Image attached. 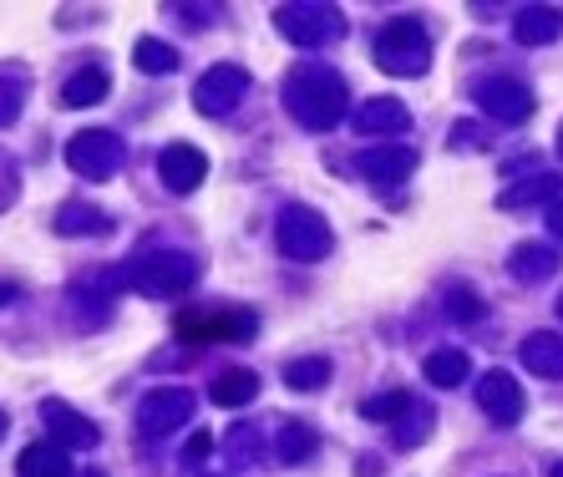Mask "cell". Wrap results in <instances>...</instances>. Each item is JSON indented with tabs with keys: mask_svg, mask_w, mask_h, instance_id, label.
I'll use <instances>...</instances> for the list:
<instances>
[{
	"mask_svg": "<svg viewBox=\"0 0 563 477\" xmlns=\"http://www.w3.org/2000/svg\"><path fill=\"white\" fill-rule=\"evenodd\" d=\"M285 107H289V118L300 122V127H310V133H330V127L345 118L351 92H345L341 71L300 67V71H289V81H285Z\"/></svg>",
	"mask_w": 563,
	"mask_h": 477,
	"instance_id": "cell-1",
	"label": "cell"
},
{
	"mask_svg": "<svg viewBox=\"0 0 563 477\" xmlns=\"http://www.w3.org/2000/svg\"><path fill=\"white\" fill-rule=\"evenodd\" d=\"M122 275H128V290L153 295V300H173V295H188L198 285V259L178 249H147L137 259H128Z\"/></svg>",
	"mask_w": 563,
	"mask_h": 477,
	"instance_id": "cell-2",
	"label": "cell"
},
{
	"mask_svg": "<svg viewBox=\"0 0 563 477\" xmlns=\"http://www.w3.org/2000/svg\"><path fill=\"white\" fill-rule=\"evenodd\" d=\"M376 67L391 71V77H421L432 67V36L421 31V21H391V26L376 36Z\"/></svg>",
	"mask_w": 563,
	"mask_h": 477,
	"instance_id": "cell-3",
	"label": "cell"
},
{
	"mask_svg": "<svg viewBox=\"0 0 563 477\" xmlns=\"http://www.w3.org/2000/svg\"><path fill=\"white\" fill-rule=\"evenodd\" d=\"M275 239H279V254L295 259V265H314L320 254H330V224L314 209H305V203H289L279 213Z\"/></svg>",
	"mask_w": 563,
	"mask_h": 477,
	"instance_id": "cell-4",
	"label": "cell"
},
{
	"mask_svg": "<svg viewBox=\"0 0 563 477\" xmlns=\"http://www.w3.org/2000/svg\"><path fill=\"white\" fill-rule=\"evenodd\" d=\"M275 26L285 31L295 46H325V41L341 36V11L335 5H320V0H289L275 11Z\"/></svg>",
	"mask_w": 563,
	"mask_h": 477,
	"instance_id": "cell-5",
	"label": "cell"
},
{
	"mask_svg": "<svg viewBox=\"0 0 563 477\" xmlns=\"http://www.w3.org/2000/svg\"><path fill=\"white\" fill-rule=\"evenodd\" d=\"M66 163H71V173L87 178V184H107V178L122 168V137L107 133V127H87V133L71 137Z\"/></svg>",
	"mask_w": 563,
	"mask_h": 477,
	"instance_id": "cell-6",
	"label": "cell"
},
{
	"mask_svg": "<svg viewBox=\"0 0 563 477\" xmlns=\"http://www.w3.org/2000/svg\"><path fill=\"white\" fill-rule=\"evenodd\" d=\"M260 331L250 310H184L178 315V341L209 345V341H250Z\"/></svg>",
	"mask_w": 563,
	"mask_h": 477,
	"instance_id": "cell-7",
	"label": "cell"
},
{
	"mask_svg": "<svg viewBox=\"0 0 563 477\" xmlns=\"http://www.w3.org/2000/svg\"><path fill=\"white\" fill-rule=\"evenodd\" d=\"M244 92H250V71L234 67V62H223V67H209L194 81V107L203 118H223V112H234Z\"/></svg>",
	"mask_w": 563,
	"mask_h": 477,
	"instance_id": "cell-8",
	"label": "cell"
},
{
	"mask_svg": "<svg viewBox=\"0 0 563 477\" xmlns=\"http://www.w3.org/2000/svg\"><path fill=\"white\" fill-rule=\"evenodd\" d=\"M194 411H198L194 391H184V386H163V391H153V397L137 407V426H143L147 437H168V432H178V426L194 422Z\"/></svg>",
	"mask_w": 563,
	"mask_h": 477,
	"instance_id": "cell-9",
	"label": "cell"
},
{
	"mask_svg": "<svg viewBox=\"0 0 563 477\" xmlns=\"http://www.w3.org/2000/svg\"><path fill=\"white\" fill-rule=\"evenodd\" d=\"M477 107L493 112L498 122H528L533 118V92L512 77H487V81H477Z\"/></svg>",
	"mask_w": 563,
	"mask_h": 477,
	"instance_id": "cell-10",
	"label": "cell"
},
{
	"mask_svg": "<svg viewBox=\"0 0 563 477\" xmlns=\"http://www.w3.org/2000/svg\"><path fill=\"white\" fill-rule=\"evenodd\" d=\"M157 178H163L168 193H194V188L209 178V158H203L194 143H173V147H163V158H157Z\"/></svg>",
	"mask_w": 563,
	"mask_h": 477,
	"instance_id": "cell-11",
	"label": "cell"
},
{
	"mask_svg": "<svg viewBox=\"0 0 563 477\" xmlns=\"http://www.w3.org/2000/svg\"><path fill=\"white\" fill-rule=\"evenodd\" d=\"M477 407L487 411V422L512 426L523 417V386L512 381L508 371H487L483 381H477Z\"/></svg>",
	"mask_w": 563,
	"mask_h": 477,
	"instance_id": "cell-12",
	"label": "cell"
},
{
	"mask_svg": "<svg viewBox=\"0 0 563 477\" xmlns=\"http://www.w3.org/2000/svg\"><path fill=\"white\" fill-rule=\"evenodd\" d=\"M355 137H396L401 143V133L411 127V112L396 97H371V102L355 107Z\"/></svg>",
	"mask_w": 563,
	"mask_h": 477,
	"instance_id": "cell-13",
	"label": "cell"
},
{
	"mask_svg": "<svg viewBox=\"0 0 563 477\" xmlns=\"http://www.w3.org/2000/svg\"><path fill=\"white\" fill-rule=\"evenodd\" d=\"M41 417H46V432H52L62 447H81V452H87V447H97V442H102V432H97L92 417L71 411L66 401H46V407H41Z\"/></svg>",
	"mask_w": 563,
	"mask_h": 477,
	"instance_id": "cell-14",
	"label": "cell"
},
{
	"mask_svg": "<svg viewBox=\"0 0 563 477\" xmlns=\"http://www.w3.org/2000/svg\"><path fill=\"white\" fill-rule=\"evenodd\" d=\"M355 168H361L366 184L391 188V184H401V178L417 168V153H411V147H366V153L355 158Z\"/></svg>",
	"mask_w": 563,
	"mask_h": 477,
	"instance_id": "cell-15",
	"label": "cell"
},
{
	"mask_svg": "<svg viewBox=\"0 0 563 477\" xmlns=\"http://www.w3.org/2000/svg\"><path fill=\"white\" fill-rule=\"evenodd\" d=\"M512 36H518V46H553L563 36V11H553V5H523L518 21H512Z\"/></svg>",
	"mask_w": 563,
	"mask_h": 477,
	"instance_id": "cell-16",
	"label": "cell"
},
{
	"mask_svg": "<svg viewBox=\"0 0 563 477\" xmlns=\"http://www.w3.org/2000/svg\"><path fill=\"white\" fill-rule=\"evenodd\" d=\"M518 356H523V366L533 376H543V381H559V376H563V335L533 331L523 345H518Z\"/></svg>",
	"mask_w": 563,
	"mask_h": 477,
	"instance_id": "cell-17",
	"label": "cell"
},
{
	"mask_svg": "<svg viewBox=\"0 0 563 477\" xmlns=\"http://www.w3.org/2000/svg\"><path fill=\"white\" fill-rule=\"evenodd\" d=\"M209 397H213V407H229V411L250 407V401L260 397V376H254L250 366H229V371L209 386Z\"/></svg>",
	"mask_w": 563,
	"mask_h": 477,
	"instance_id": "cell-18",
	"label": "cell"
},
{
	"mask_svg": "<svg viewBox=\"0 0 563 477\" xmlns=\"http://www.w3.org/2000/svg\"><path fill=\"white\" fill-rule=\"evenodd\" d=\"M563 188V178L559 173H538V178H523V184H512V188H503L498 193V209H533V203H543V199H553Z\"/></svg>",
	"mask_w": 563,
	"mask_h": 477,
	"instance_id": "cell-19",
	"label": "cell"
},
{
	"mask_svg": "<svg viewBox=\"0 0 563 477\" xmlns=\"http://www.w3.org/2000/svg\"><path fill=\"white\" fill-rule=\"evenodd\" d=\"M107 87H112V77H107L102 67H77L62 87V102L66 107H97L107 97Z\"/></svg>",
	"mask_w": 563,
	"mask_h": 477,
	"instance_id": "cell-20",
	"label": "cell"
},
{
	"mask_svg": "<svg viewBox=\"0 0 563 477\" xmlns=\"http://www.w3.org/2000/svg\"><path fill=\"white\" fill-rule=\"evenodd\" d=\"M71 463H66V452L56 442H31L21 452V463H15V477H66Z\"/></svg>",
	"mask_w": 563,
	"mask_h": 477,
	"instance_id": "cell-21",
	"label": "cell"
},
{
	"mask_svg": "<svg viewBox=\"0 0 563 477\" xmlns=\"http://www.w3.org/2000/svg\"><path fill=\"white\" fill-rule=\"evenodd\" d=\"M314 447H320V432H310L305 422H279V432H275V457L279 463H305Z\"/></svg>",
	"mask_w": 563,
	"mask_h": 477,
	"instance_id": "cell-22",
	"label": "cell"
},
{
	"mask_svg": "<svg viewBox=\"0 0 563 477\" xmlns=\"http://www.w3.org/2000/svg\"><path fill=\"white\" fill-rule=\"evenodd\" d=\"M421 376H427V381L432 386H462L467 381V356H462V351H452V345H442V351H432V356H427V366H421Z\"/></svg>",
	"mask_w": 563,
	"mask_h": 477,
	"instance_id": "cell-23",
	"label": "cell"
},
{
	"mask_svg": "<svg viewBox=\"0 0 563 477\" xmlns=\"http://www.w3.org/2000/svg\"><path fill=\"white\" fill-rule=\"evenodd\" d=\"M132 62H137V71H147V77H168V71H178V52L157 36L137 41V46H132Z\"/></svg>",
	"mask_w": 563,
	"mask_h": 477,
	"instance_id": "cell-24",
	"label": "cell"
},
{
	"mask_svg": "<svg viewBox=\"0 0 563 477\" xmlns=\"http://www.w3.org/2000/svg\"><path fill=\"white\" fill-rule=\"evenodd\" d=\"M512 279H528V285H538V279H549L553 269H559V254L553 249H538V244H523V249H512Z\"/></svg>",
	"mask_w": 563,
	"mask_h": 477,
	"instance_id": "cell-25",
	"label": "cell"
},
{
	"mask_svg": "<svg viewBox=\"0 0 563 477\" xmlns=\"http://www.w3.org/2000/svg\"><path fill=\"white\" fill-rule=\"evenodd\" d=\"M56 229H62V234H107L112 219H107L102 209H92V203H66V209L56 213Z\"/></svg>",
	"mask_w": 563,
	"mask_h": 477,
	"instance_id": "cell-26",
	"label": "cell"
},
{
	"mask_svg": "<svg viewBox=\"0 0 563 477\" xmlns=\"http://www.w3.org/2000/svg\"><path fill=\"white\" fill-rule=\"evenodd\" d=\"M411 407H417V401H411V391H401V386H396V391H380V397L361 401V417H366V422H396V426H401V417H407Z\"/></svg>",
	"mask_w": 563,
	"mask_h": 477,
	"instance_id": "cell-27",
	"label": "cell"
},
{
	"mask_svg": "<svg viewBox=\"0 0 563 477\" xmlns=\"http://www.w3.org/2000/svg\"><path fill=\"white\" fill-rule=\"evenodd\" d=\"M330 381V360L325 356H300L285 366V386L289 391H320Z\"/></svg>",
	"mask_w": 563,
	"mask_h": 477,
	"instance_id": "cell-28",
	"label": "cell"
},
{
	"mask_svg": "<svg viewBox=\"0 0 563 477\" xmlns=\"http://www.w3.org/2000/svg\"><path fill=\"white\" fill-rule=\"evenodd\" d=\"M26 107V77L21 71H0V127H11Z\"/></svg>",
	"mask_w": 563,
	"mask_h": 477,
	"instance_id": "cell-29",
	"label": "cell"
},
{
	"mask_svg": "<svg viewBox=\"0 0 563 477\" xmlns=\"http://www.w3.org/2000/svg\"><path fill=\"white\" fill-rule=\"evenodd\" d=\"M229 457L234 467H250L260 457V426H234V437H229Z\"/></svg>",
	"mask_w": 563,
	"mask_h": 477,
	"instance_id": "cell-30",
	"label": "cell"
},
{
	"mask_svg": "<svg viewBox=\"0 0 563 477\" xmlns=\"http://www.w3.org/2000/svg\"><path fill=\"white\" fill-rule=\"evenodd\" d=\"M427 432H432V411L411 407V422L396 426V447H421V442H427Z\"/></svg>",
	"mask_w": 563,
	"mask_h": 477,
	"instance_id": "cell-31",
	"label": "cell"
},
{
	"mask_svg": "<svg viewBox=\"0 0 563 477\" xmlns=\"http://www.w3.org/2000/svg\"><path fill=\"white\" fill-rule=\"evenodd\" d=\"M446 306H452V315H457V320H477L483 300H477L472 290H446Z\"/></svg>",
	"mask_w": 563,
	"mask_h": 477,
	"instance_id": "cell-32",
	"label": "cell"
},
{
	"mask_svg": "<svg viewBox=\"0 0 563 477\" xmlns=\"http://www.w3.org/2000/svg\"><path fill=\"white\" fill-rule=\"evenodd\" d=\"M209 452H213V432H203V426H198L194 437L184 442V463H203Z\"/></svg>",
	"mask_w": 563,
	"mask_h": 477,
	"instance_id": "cell-33",
	"label": "cell"
},
{
	"mask_svg": "<svg viewBox=\"0 0 563 477\" xmlns=\"http://www.w3.org/2000/svg\"><path fill=\"white\" fill-rule=\"evenodd\" d=\"M11 199H15V173L0 168V209H11Z\"/></svg>",
	"mask_w": 563,
	"mask_h": 477,
	"instance_id": "cell-34",
	"label": "cell"
},
{
	"mask_svg": "<svg viewBox=\"0 0 563 477\" xmlns=\"http://www.w3.org/2000/svg\"><path fill=\"white\" fill-rule=\"evenodd\" d=\"M549 229H553V239H563V199L549 203Z\"/></svg>",
	"mask_w": 563,
	"mask_h": 477,
	"instance_id": "cell-35",
	"label": "cell"
},
{
	"mask_svg": "<svg viewBox=\"0 0 563 477\" xmlns=\"http://www.w3.org/2000/svg\"><path fill=\"white\" fill-rule=\"evenodd\" d=\"M15 295V285H0V306H5V300H11Z\"/></svg>",
	"mask_w": 563,
	"mask_h": 477,
	"instance_id": "cell-36",
	"label": "cell"
},
{
	"mask_svg": "<svg viewBox=\"0 0 563 477\" xmlns=\"http://www.w3.org/2000/svg\"><path fill=\"white\" fill-rule=\"evenodd\" d=\"M5 426H11V422H5V411H0V442H5Z\"/></svg>",
	"mask_w": 563,
	"mask_h": 477,
	"instance_id": "cell-37",
	"label": "cell"
},
{
	"mask_svg": "<svg viewBox=\"0 0 563 477\" xmlns=\"http://www.w3.org/2000/svg\"><path fill=\"white\" fill-rule=\"evenodd\" d=\"M553 477H563V463H559V467H553Z\"/></svg>",
	"mask_w": 563,
	"mask_h": 477,
	"instance_id": "cell-38",
	"label": "cell"
},
{
	"mask_svg": "<svg viewBox=\"0 0 563 477\" xmlns=\"http://www.w3.org/2000/svg\"><path fill=\"white\" fill-rule=\"evenodd\" d=\"M559 153H563V127H559Z\"/></svg>",
	"mask_w": 563,
	"mask_h": 477,
	"instance_id": "cell-39",
	"label": "cell"
},
{
	"mask_svg": "<svg viewBox=\"0 0 563 477\" xmlns=\"http://www.w3.org/2000/svg\"><path fill=\"white\" fill-rule=\"evenodd\" d=\"M559 315H563V295H559Z\"/></svg>",
	"mask_w": 563,
	"mask_h": 477,
	"instance_id": "cell-40",
	"label": "cell"
}]
</instances>
